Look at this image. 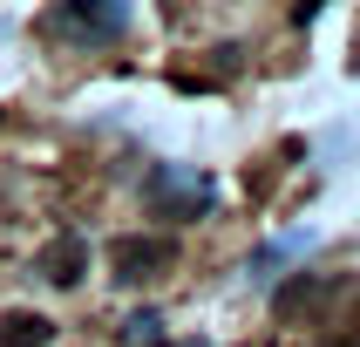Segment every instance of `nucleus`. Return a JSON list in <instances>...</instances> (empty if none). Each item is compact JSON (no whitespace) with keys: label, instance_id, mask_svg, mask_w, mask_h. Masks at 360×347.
<instances>
[{"label":"nucleus","instance_id":"obj_1","mask_svg":"<svg viewBox=\"0 0 360 347\" xmlns=\"http://www.w3.org/2000/svg\"><path fill=\"white\" fill-rule=\"evenodd\" d=\"M211 177H198V170H184V163H157L150 170V184H143V204L157 211V218H204L211 211Z\"/></svg>","mask_w":360,"mask_h":347},{"label":"nucleus","instance_id":"obj_2","mask_svg":"<svg viewBox=\"0 0 360 347\" xmlns=\"http://www.w3.org/2000/svg\"><path fill=\"white\" fill-rule=\"evenodd\" d=\"M48 27L68 34V41L102 48V41H122V34H129V0H61L55 14H48Z\"/></svg>","mask_w":360,"mask_h":347},{"label":"nucleus","instance_id":"obj_3","mask_svg":"<svg viewBox=\"0 0 360 347\" xmlns=\"http://www.w3.org/2000/svg\"><path fill=\"white\" fill-rule=\"evenodd\" d=\"M170 265H177V239H163V232H122V239H109V272H116V286L163 279Z\"/></svg>","mask_w":360,"mask_h":347},{"label":"nucleus","instance_id":"obj_4","mask_svg":"<svg viewBox=\"0 0 360 347\" xmlns=\"http://www.w3.org/2000/svg\"><path fill=\"white\" fill-rule=\"evenodd\" d=\"M82 272H89V245H82V232H61L41 252V279L48 286H82Z\"/></svg>","mask_w":360,"mask_h":347},{"label":"nucleus","instance_id":"obj_5","mask_svg":"<svg viewBox=\"0 0 360 347\" xmlns=\"http://www.w3.org/2000/svg\"><path fill=\"white\" fill-rule=\"evenodd\" d=\"M55 341V320L34 313V306H7L0 313V347H48Z\"/></svg>","mask_w":360,"mask_h":347},{"label":"nucleus","instance_id":"obj_6","mask_svg":"<svg viewBox=\"0 0 360 347\" xmlns=\"http://www.w3.org/2000/svg\"><path fill=\"white\" fill-rule=\"evenodd\" d=\"M320 300H326V279H320V272H292V279L272 293V313H279V320H300V313H313Z\"/></svg>","mask_w":360,"mask_h":347},{"label":"nucleus","instance_id":"obj_7","mask_svg":"<svg viewBox=\"0 0 360 347\" xmlns=\"http://www.w3.org/2000/svg\"><path fill=\"white\" fill-rule=\"evenodd\" d=\"M122 341H129V347H157L163 341V320H157V313H136V320L122 327Z\"/></svg>","mask_w":360,"mask_h":347},{"label":"nucleus","instance_id":"obj_8","mask_svg":"<svg viewBox=\"0 0 360 347\" xmlns=\"http://www.w3.org/2000/svg\"><path fill=\"white\" fill-rule=\"evenodd\" d=\"M326 347H360V306H354V313H347V327H340V334H333V341H326Z\"/></svg>","mask_w":360,"mask_h":347},{"label":"nucleus","instance_id":"obj_9","mask_svg":"<svg viewBox=\"0 0 360 347\" xmlns=\"http://www.w3.org/2000/svg\"><path fill=\"white\" fill-rule=\"evenodd\" d=\"M320 7H326V0H300V7H292V20H313Z\"/></svg>","mask_w":360,"mask_h":347}]
</instances>
